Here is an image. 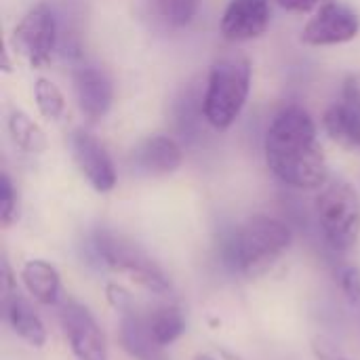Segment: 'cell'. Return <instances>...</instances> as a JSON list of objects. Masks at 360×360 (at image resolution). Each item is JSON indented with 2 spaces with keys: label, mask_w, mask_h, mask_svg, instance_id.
Masks as SVG:
<instances>
[{
  "label": "cell",
  "mask_w": 360,
  "mask_h": 360,
  "mask_svg": "<svg viewBox=\"0 0 360 360\" xmlns=\"http://www.w3.org/2000/svg\"><path fill=\"white\" fill-rule=\"evenodd\" d=\"M268 169L287 186L319 190L329 181L325 152L316 139V127L306 110L289 105L268 127L264 141Z\"/></svg>",
  "instance_id": "6da1fadb"
},
{
  "label": "cell",
  "mask_w": 360,
  "mask_h": 360,
  "mask_svg": "<svg viewBox=\"0 0 360 360\" xmlns=\"http://www.w3.org/2000/svg\"><path fill=\"white\" fill-rule=\"evenodd\" d=\"M293 243L291 228L270 215L249 217L226 243L228 264L247 278L264 276Z\"/></svg>",
  "instance_id": "7a4b0ae2"
},
{
  "label": "cell",
  "mask_w": 360,
  "mask_h": 360,
  "mask_svg": "<svg viewBox=\"0 0 360 360\" xmlns=\"http://www.w3.org/2000/svg\"><path fill=\"white\" fill-rule=\"evenodd\" d=\"M251 91V65L243 57L219 59L209 74L207 93L202 99V114L207 122L226 131L240 116Z\"/></svg>",
  "instance_id": "3957f363"
},
{
  "label": "cell",
  "mask_w": 360,
  "mask_h": 360,
  "mask_svg": "<svg viewBox=\"0 0 360 360\" xmlns=\"http://www.w3.org/2000/svg\"><path fill=\"white\" fill-rule=\"evenodd\" d=\"M93 251L97 259L110 268L114 274L127 276L131 283L139 285L141 289L154 293V295H169L171 293V281L162 272V268L133 240L99 230L93 236Z\"/></svg>",
  "instance_id": "277c9868"
},
{
  "label": "cell",
  "mask_w": 360,
  "mask_h": 360,
  "mask_svg": "<svg viewBox=\"0 0 360 360\" xmlns=\"http://www.w3.org/2000/svg\"><path fill=\"white\" fill-rule=\"evenodd\" d=\"M316 217L325 240L335 251H352L360 240V198L344 179H329L316 196Z\"/></svg>",
  "instance_id": "5b68a950"
},
{
  "label": "cell",
  "mask_w": 360,
  "mask_h": 360,
  "mask_svg": "<svg viewBox=\"0 0 360 360\" xmlns=\"http://www.w3.org/2000/svg\"><path fill=\"white\" fill-rule=\"evenodd\" d=\"M11 44L32 68H42L51 61L57 46V21L49 6L38 4L25 13L15 25Z\"/></svg>",
  "instance_id": "8992f818"
},
{
  "label": "cell",
  "mask_w": 360,
  "mask_h": 360,
  "mask_svg": "<svg viewBox=\"0 0 360 360\" xmlns=\"http://www.w3.org/2000/svg\"><path fill=\"white\" fill-rule=\"evenodd\" d=\"M68 346L78 360H108L105 335L95 316L78 302H65L59 312Z\"/></svg>",
  "instance_id": "52a82bcc"
},
{
  "label": "cell",
  "mask_w": 360,
  "mask_h": 360,
  "mask_svg": "<svg viewBox=\"0 0 360 360\" xmlns=\"http://www.w3.org/2000/svg\"><path fill=\"white\" fill-rule=\"evenodd\" d=\"M360 19L350 8L338 4L335 0L316 11V15L306 23L302 40L310 46L344 44L359 36Z\"/></svg>",
  "instance_id": "ba28073f"
},
{
  "label": "cell",
  "mask_w": 360,
  "mask_h": 360,
  "mask_svg": "<svg viewBox=\"0 0 360 360\" xmlns=\"http://www.w3.org/2000/svg\"><path fill=\"white\" fill-rule=\"evenodd\" d=\"M72 156L84 179L95 192H112L116 186V167L108 150L86 131H74L70 139Z\"/></svg>",
  "instance_id": "9c48e42d"
},
{
  "label": "cell",
  "mask_w": 360,
  "mask_h": 360,
  "mask_svg": "<svg viewBox=\"0 0 360 360\" xmlns=\"http://www.w3.org/2000/svg\"><path fill=\"white\" fill-rule=\"evenodd\" d=\"M270 25L268 0H230L221 17V34L230 42L259 38Z\"/></svg>",
  "instance_id": "30bf717a"
},
{
  "label": "cell",
  "mask_w": 360,
  "mask_h": 360,
  "mask_svg": "<svg viewBox=\"0 0 360 360\" xmlns=\"http://www.w3.org/2000/svg\"><path fill=\"white\" fill-rule=\"evenodd\" d=\"M80 112L89 120H99L110 112L114 89L108 74L97 65H78L72 74Z\"/></svg>",
  "instance_id": "8fae6325"
},
{
  "label": "cell",
  "mask_w": 360,
  "mask_h": 360,
  "mask_svg": "<svg viewBox=\"0 0 360 360\" xmlns=\"http://www.w3.org/2000/svg\"><path fill=\"white\" fill-rule=\"evenodd\" d=\"M2 312L6 325L21 342L32 348H42L46 344V327L25 297L15 293L2 300Z\"/></svg>",
  "instance_id": "7c38bea8"
},
{
  "label": "cell",
  "mask_w": 360,
  "mask_h": 360,
  "mask_svg": "<svg viewBox=\"0 0 360 360\" xmlns=\"http://www.w3.org/2000/svg\"><path fill=\"white\" fill-rule=\"evenodd\" d=\"M118 340L122 350L133 360H169L165 346L152 338L143 316L137 314V310L120 316Z\"/></svg>",
  "instance_id": "4fadbf2b"
},
{
  "label": "cell",
  "mask_w": 360,
  "mask_h": 360,
  "mask_svg": "<svg viewBox=\"0 0 360 360\" xmlns=\"http://www.w3.org/2000/svg\"><path fill=\"white\" fill-rule=\"evenodd\" d=\"M184 152L179 143L167 135L146 139L135 150V165L150 175H169L181 167Z\"/></svg>",
  "instance_id": "5bb4252c"
},
{
  "label": "cell",
  "mask_w": 360,
  "mask_h": 360,
  "mask_svg": "<svg viewBox=\"0 0 360 360\" xmlns=\"http://www.w3.org/2000/svg\"><path fill=\"white\" fill-rule=\"evenodd\" d=\"M27 295L40 306H55L61 300V276L46 259H30L19 270Z\"/></svg>",
  "instance_id": "9a60e30c"
},
{
  "label": "cell",
  "mask_w": 360,
  "mask_h": 360,
  "mask_svg": "<svg viewBox=\"0 0 360 360\" xmlns=\"http://www.w3.org/2000/svg\"><path fill=\"white\" fill-rule=\"evenodd\" d=\"M323 127L335 143L348 150H360V112L350 103L331 105L323 116Z\"/></svg>",
  "instance_id": "2e32d148"
},
{
  "label": "cell",
  "mask_w": 360,
  "mask_h": 360,
  "mask_svg": "<svg viewBox=\"0 0 360 360\" xmlns=\"http://www.w3.org/2000/svg\"><path fill=\"white\" fill-rule=\"evenodd\" d=\"M152 338L160 346H171L175 344L184 333H186V319L177 306H160L150 310V314L143 316Z\"/></svg>",
  "instance_id": "e0dca14e"
},
{
  "label": "cell",
  "mask_w": 360,
  "mask_h": 360,
  "mask_svg": "<svg viewBox=\"0 0 360 360\" xmlns=\"http://www.w3.org/2000/svg\"><path fill=\"white\" fill-rule=\"evenodd\" d=\"M8 131L13 141L27 154H38L46 150V137L40 131V127L25 114V112H13L8 118Z\"/></svg>",
  "instance_id": "ac0fdd59"
},
{
  "label": "cell",
  "mask_w": 360,
  "mask_h": 360,
  "mask_svg": "<svg viewBox=\"0 0 360 360\" xmlns=\"http://www.w3.org/2000/svg\"><path fill=\"white\" fill-rule=\"evenodd\" d=\"M152 4L156 15L173 27L188 25L198 11V0H152Z\"/></svg>",
  "instance_id": "d6986e66"
},
{
  "label": "cell",
  "mask_w": 360,
  "mask_h": 360,
  "mask_svg": "<svg viewBox=\"0 0 360 360\" xmlns=\"http://www.w3.org/2000/svg\"><path fill=\"white\" fill-rule=\"evenodd\" d=\"M34 97H36V105L40 110V114L49 120H55L61 116L63 108H65V99L63 93L51 82V80H36L34 84Z\"/></svg>",
  "instance_id": "ffe728a7"
},
{
  "label": "cell",
  "mask_w": 360,
  "mask_h": 360,
  "mask_svg": "<svg viewBox=\"0 0 360 360\" xmlns=\"http://www.w3.org/2000/svg\"><path fill=\"white\" fill-rule=\"evenodd\" d=\"M19 217L17 211V194L13 188V181L6 173H2L0 177V226L2 228H11Z\"/></svg>",
  "instance_id": "44dd1931"
},
{
  "label": "cell",
  "mask_w": 360,
  "mask_h": 360,
  "mask_svg": "<svg viewBox=\"0 0 360 360\" xmlns=\"http://www.w3.org/2000/svg\"><path fill=\"white\" fill-rule=\"evenodd\" d=\"M338 285L350 306L360 310V270L354 266H342L335 274Z\"/></svg>",
  "instance_id": "7402d4cb"
},
{
  "label": "cell",
  "mask_w": 360,
  "mask_h": 360,
  "mask_svg": "<svg viewBox=\"0 0 360 360\" xmlns=\"http://www.w3.org/2000/svg\"><path fill=\"white\" fill-rule=\"evenodd\" d=\"M105 300L108 304L122 316V314H131L135 312V304H133V295L118 283H108L105 285Z\"/></svg>",
  "instance_id": "603a6c76"
},
{
  "label": "cell",
  "mask_w": 360,
  "mask_h": 360,
  "mask_svg": "<svg viewBox=\"0 0 360 360\" xmlns=\"http://www.w3.org/2000/svg\"><path fill=\"white\" fill-rule=\"evenodd\" d=\"M312 352L316 360H352L346 352H342L335 344L327 342V340H314L312 342Z\"/></svg>",
  "instance_id": "cb8c5ba5"
},
{
  "label": "cell",
  "mask_w": 360,
  "mask_h": 360,
  "mask_svg": "<svg viewBox=\"0 0 360 360\" xmlns=\"http://www.w3.org/2000/svg\"><path fill=\"white\" fill-rule=\"evenodd\" d=\"M276 2L291 13H312V11H319L333 0H276Z\"/></svg>",
  "instance_id": "d4e9b609"
},
{
  "label": "cell",
  "mask_w": 360,
  "mask_h": 360,
  "mask_svg": "<svg viewBox=\"0 0 360 360\" xmlns=\"http://www.w3.org/2000/svg\"><path fill=\"white\" fill-rule=\"evenodd\" d=\"M17 293V281L13 276V270L6 259H2L0 266V300H6Z\"/></svg>",
  "instance_id": "484cf974"
},
{
  "label": "cell",
  "mask_w": 360,
  "mask_h": 360,
  "mask_svg": "<svg viewBox=\"0 0 360 360\" xmlns=\"http://www.w3.org/2000/svg\"><path fill=\"white\" fill-rule=\"evenodd\" d=\"M344 101L350 103L352 108H356L360 112V82L359 78L350 76L346 80V89H344Z\"/></svg>",
  "instance_id": "4316f807"
},
{
  "label": "cell",
  "mask_w": 360,
  "mask_h": 360,
  "mask_svg": "<svg viewBox=\"0 0 360 360\" xmlns=\"http://www.w3.org/2000/svg\"><path fill=\"white\" fill-rule=\"evenodd\" d=\"M194 360H217L213 354H207V352H200V354H196Z\"/></svg>",
  "instance_id": "83f0119b"
}]
</instances>
